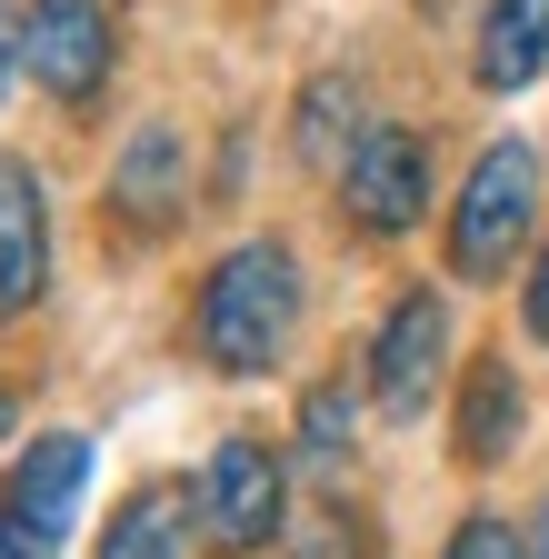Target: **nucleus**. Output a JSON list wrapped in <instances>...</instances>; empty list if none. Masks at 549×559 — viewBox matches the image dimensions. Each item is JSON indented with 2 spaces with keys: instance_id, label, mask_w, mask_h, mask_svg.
Wrapping results in <instances>:
<instances>
[{
  "instance_id": "1",
  "label": "nucleus",
  "mask_w": 549,
  "mask_h": 559,
  "mask_svg": "<svg viewBox=\"0 0 549 559\" xmlns=\"http://www.w3.org/2000/svg\"><path fill=\"white\" fill-rule=\"evenodd\" d=\"M290 330H300V260H290V240L220 250L211 280H200V310H190L200 360H211L220 380H260V370H281Z\"/></svg>"
},
{
  "instance_id": "2",
  "label": "nucleus",
  "mask_w": 549,
  "mask_h": 559,
  "mask_svg": "<svg viewBox=\"0 0 549 559\" xmlns=\"http://www.w3.org/2000/svg\"><path fill=\"white\" fill-rule=\"evenodd\" d=\"M529 221H539V151L529 140H490V151L469 160L460 200H450V270L460 280H500L529 250Z\"/></svg>"
},
{
  "instance_id": "3",
  "label": "nucleus",
  "mask_w": 549,
  "mask_h": 559,
  "mask_svg": "<svg viewBox=\"0 0 549 559\" xmlns=\"http://www.w3.org/2000/svg\"><path fill=\"white\" fill-rule=\"evenodd\" d=\"M190 510H200V530H211V549H230V559L270 549V539H281V510H290V469H281V450H270L260 430H230L211 460H200Z\"/></svg>"
},
{
  "instance_id": "4",
  "label": "nucleus",
  "mask_w": 549,
  "mask_h": 559,
  "mask_svg": "<svg viewBox=\"0 0 549 559\" xmlns=\"http://www.w3.org/2000/svg\"><path fill=\"white\" fill-rule=\"evenodd\" d=\"M21 70L50 100H100L120 70V11L110 0H31L21 11Z\"/></svg>"
},
{
  "instance_id": "5",
  "label": "nucleus",
  "mask_w": 549,
  "mask_h": 559,
  "mask_svg": "<svg viewBox=\"0 0 549 559\" xmlns=\"http://www.w3.org/2000/svg\"><path fill=\"white\" fill-rule=\"evenodd\" d=\"M339 210H350V230H370V240L420 230V210H430V140L409 120H370L350 140V160H339Z\"/></svg>"
},
{
  "instance_id": "6",
  "label": "nucleus",
  "mask_w": 549,
  "mask_h": 559,
  "mask_svg": "<svg viewBox=\"0 0 549 559\" xmlns=\"http://www.w3.org/2000/svg\"><path fill=\"white\" fill-rule=\"evenodd\" d=\"M440 370H450V300L420 280V290H399L390 320L370 330V370H360V380H370V400H380L390 419H420L430 390H440Z\"/></svg>"
},
{
  "instance_id": "7",
  "label": "nucleus",
  "mask_w": 549,
  "mask_h": 559,
  "mask_svg": "<svg viewBox=\"0 0 549 559\" xmlns=\"http://www.w3.org/2000/svg\"><path fill=\"white\" fill-rule=\"evenodd\" d=\"M81 489H91V440H81V430H50V440L21 450L11 479H0V520L31 530V539L60 559V539H71V520H81Z\"/></svg>"
},
{
  "instance_id": "8",
  "label": "nucleus",
  "mask_w": 549,
  "mask_h": 559,
  "mask_svg": "<svg viewBox=\"0 0 549 559\" xmlns=\"http://www.w3.org/2000/svg\"><path fill=\"white\" fill-rule=\"evenodd\" d=\"M180 200H190V151H180V130H170V120H141V130H130V151L110 160V210H120L130 230H170Z\"/></svg>"
},
{
  "instance_id": "9",
  "label": "nucleus",
  "mask_w": 549,
  "mask_h": 559,
  "mask_svg": "<svg viewBox=\"0 0 549 559\" xmlns=\"http://www.w3.org/2000/svg\"><path fill=\"white\" fill-rule=\"evenodd\" d=\"M50 290V200L31 160H0V320H21Z\"/></svg>"
},
{
  "instance_id": "10",
  "label": "nucleus",
  "mask_w": 549,
  "mask_h": 559,
  "mask_svg": "<svg viewBox=\"0 0 549 559\" xmlns=\"http://www.w3.org/2000/svg\"><path fill=\"white\" fill-rule=\"evenodd\" d=\"M469 70H479V91H529L549 70V0H490Z\"/></svg>"
},
{
  "instance_id": "11",
  "label": "nucleus",
  "mask_w": 549,
  "mask_h": 559,
  "mask_svg": "<svg viewBox=\"0 0 549 559\" xmlns=\"http://www.w3.org/2000/svg\"><path fill=\"white\" fill-rule=\"evenodd\" d=\"M510 440H520V380H510L500 349H479L469 380H460V460L490 469V460H510Z\"/></svg>"
},
{
  "instance_id": "12",
  "label": "nucleus",
  "mask_w": 549,
  "mask_h": 559,
  "mask_svg": "<svg viewBox=\"0 0 549 559\" xmlns=\"http://www.w3.org/2000/svg\"><path fill=\"white\" fill-rule=\"evenodd\" d=\"M180 489L170 479H151V489H130V500L110 510V530H100V549L91 559H180Z\"/></svg>"
},
{
  "instance_id": "13",
  "label": "nucleus",
  "mask_w": 549,
  "mask_h": 559,
  "mask_svg": "<svg viewBox=\"0 0 549 559\" xmlns=\"http://www.w3.org/2000/svg\"><path fill=\"white\" fill-rule=\"evenodd\" d=\"M350 430H360V390L350 380H320L310 400H300V460L320 469V479H339V469H350Z\"/></svg>"
},
{
  "instance_id": "14",
  "label": "nucleus",
  "mask_w": 549,
  "mask_h": 559,
  "mask_svg": "<svg viewBox=\"0 0 549 559\" xmlns=\"http://www.w3.org/2000/svg\"><path fill=\"white\" fill-rule=\"evenodd\" d=\"M339 110H360L350 81H310V91H300V160H350V151H339V130H350ZM360 130H370V120H360ZM360 130H350V140H360Z\"/></svg>"
},
{
  "instance_id": "15",
  "label": "nucleus",
  "mask_w": 549,
  "mask_h": 559,
  "mask_svg": "<svg viewBox=\"0 0 549 559\" xmlns=\"http://www.w3.org/2000/svg\"><path fill=\"white\" fill-rule=\"evenodd\" d=\"M440 559H529V549H520V530H510L500 510H469V520L450 530V549H440Z\"/></svg>"
},
{
  "instance_id": "16",
  "label": "nucleus",
  "mask_w": 549,
  "mask_h": 559,
  "mask_svg": "<svg viewBox=\"0 0 549 559\" xmlns=\"http://www.w3.org/2000/svg\"><path fill=\"white\" fill-rule=\"evenodd\" d=\"M310 559H360V520H350V510H320V539H310Z\"/></svg>"
},
{
  "instance_id": "17",
  "label": "nucleus",
  "mask_w": 549,
  "mask_h": 559,
  "mask_svg": "<svg viewBox=\"0 0 549 559\" xmlns=\"http://www.w3.org/2000/svg\"><path fill=\"white\" fill-rule=\"evenodd\" d=\"M520 310H529V340H539V349H549V250H539V260H529V300H520Z\"/></svg>"
},
{
  "instance_id": "18",
  "label": "nucleus",
  "mask_w": 549,
  "mask_h": 559,
  "mask_svg": "<svg viewBox=\"0 0 549 559\" xmlns=\"http://www.w3.org/2000/svg\"><path fill=\"white\" fill-rule=\"evenodd\" d=\"M21 70V21H11V0H0V81Z\"/></svg>"
},
{
  "instance_id": "19",
  "label": "nucleus",
  "mask_w": 549,
  "mask_h": 559,
  "mask_svg": "<svg viewBox=\"0 0 549 559\" xmlns=\"http://www.w3.org/2000/svg\"><path fill=\"white\" fill-rule=\"evenodd\" d=\"M0 559H50V549H40L31 530H11V520H0Z\"/></svg>"
},
{
  "instance_id": "20",
  "label": "nucleus",
  "mask_w": 549,
  "mask_h": 559,
  "mask_svg": "<svg viewBox=\"0 0 549 559\" xmlns=\"http://www.w3.org/2000/svg\"><path fill=\"white\" fill-rule=\"evenodd\" d=\"M529 559H549V500L529 510Z\"/></svg>"
},
{
  "instance_id": "21",
  "label": "nucleus",
  "mask_w": 549,
  "mask_h": 559,
  "mask_svg": "<svg viewBox=\"0 0 549 559\" xmlns=\"http://www.w3.org/2000/svg\"><path fill=\"white\" fill-rule=\"evenodd\" d=\"M0 440H11V390H0Z\"/></svg>"
}]
</instances>
